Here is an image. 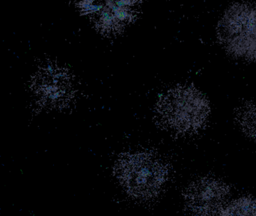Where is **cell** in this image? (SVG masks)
Here are the masks:
<instances>
[{"instance_id":"5b68a950","label":"cell","mask_w":256,"mask_h":216,"mask_svg":"<svg viewBox=\"0 0 256 216\" xmlns=\"http://www.w3.org/2000/svg\"><path fill=\"white\" fill-rule=\"evenodd\" d=\"M216 181L201 180L191 187L188 193V205L198 216H212L224 201V193Z\"/></svg>"},{"instance_id":"52a82bcc","label":"cell","mask_w":256,"mask_h":216,"mask_svg":"<svg viewBox=\"0 0 256 216\" xmlns=\"http://www.w3.org/2000/svg\"><path fill=\"white\" fill-rule=\"evenodd\" d=\"M220 216H256V201L240 199L221 212Z\"/></svg>"},{"instance_id":"3957f363","label":"cell","mask_w":256,"mask_h":216,"mask_svg":"<svg viewBox=\"0 0 256 216\" xmlns=\"http://www.w3.org/2000/svg\"><path fill=\"white\" fill-rule=\"evenodd\" d=\"M218 36L233 57L256 60V4L238 3L228 8L218 24Z\"/></svg>"},{"instance_id":"8992f818","label":"cell","mask_w":256,"mask_h":216,"mask_svg":"<svg viewBox=\"0 0 256 216\" xmlns=\"http://www.w3.org/2000/svg\"><path fill=\"white\" fill-rule=\"evenodd\" d=\"M237 116L244 131L256 140V103H250L242 107Z\"/></svg>"},{"instance_id":"6da1fadb","label":"cell","mask_w":256,"mask_h":216,"mask_svg":"<svg viewBox=\"0 0 256 216\" xmlns=\"http://www.w3.org/2000/svg\"><path fill=\"white\" fill-rule=\"evenodd\" d=\"M210 107L206 98L192 87H178L160 97L156 116L161 125L177 133L194 132L204 125Z\"/></svg>"},{"instance_id":"7a4b0ae2","label":"cell","mask_w":256,"mask_h":216,"mask_svg":"<svg viewBox=\"0 0 256 216\" xmlns=\"http://www.w3.org/2000/svg\"><path fill=\"white\" fill-rule=\"evenodd\" d=\"M115 170L126 192L138 200H149L158 196L168 175L162 161L144 152L122 155L117 161Z\"/></svg>"},{"instance_id":"277c9868","label":"cell","mask_w":256,"mask_h":216,"mask_svg":"<svg viewBox=\"0 0 256 216\" xmlns=\"http://www.w3.org/2000/svg\"><path fill=\"white\" fill-rule=\"evenodd\" d=\"M31 88L38 102L46 108L64 106L72 97L68 73L58 66H46L40 69L32 78Z\"/></svg>"}]
</instances>
